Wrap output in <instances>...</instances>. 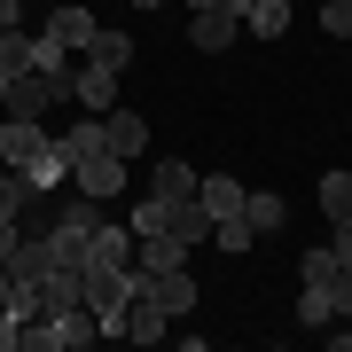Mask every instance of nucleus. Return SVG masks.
I'll use <instances>...</instances> for the list:
<instances>
[{
  "instance_id": "1a4fd4ad",
  "label": "nucleus",
  "mask_w": 352,
  "mask_h": 352,
  "mask_svg": "<svg viewBox=\"0 0 352 352\" xmlns=\"http://www.w3.org/2000/svg\"><path fill=\"white\" fill-rule=\"evenodd\" d=\"M102 133H110V149L126 157V164L149 149V118H141V110H126V102H110V110H102Z\"/></svg>"
},
{
  "instance_id": "f3484780",
  "label": "nucleus",
  "mask_w": 352,
  "mask_h": 352,
  "mask_svg": "<svg viewBox=\"0 0 352 352\" xmlns=\"http://www.w3.org/2000/svg\"><path fill=\"white\" fill-rule=\"evenodd\" d=\"M149 196H164V204H180V196H196V173H188V164H180V157H164L157 173H149Z\"/></svg>"
},
{
  "instance_id": "f257e3e1",
  "label": "nucleus",
  "mask_w": 352,
  "mask_h": 352,
  "mask_svg": "<svg viewBox=\"0 0 352 352\" xmlns=\"http://www.w3.org/2000/svg\"><path fill=\"white\" fill-rule=\"evenodd\" d=\"M0 164H16V173L32 180L39 196H55L71 180V157H63V141H55L39 118H0Z\"/></svg>"
},
{
  "instance_id": "f8f14e48",
  "label": "nucleus",
  "mask_w": 352,
  "mask_h": 352,
  "mask_svg": "<svg viewBox=\"0 0 352 352\" xmlns=\"http://www.w3.org/2000/svg\"><path fill=\"white\" fill-rule=\"evenodd\" d=\"M243 196H251V188H243V180H227V173H196V204H204V212H212V219L243 212Z\"/></svg>"
},
{
  "instance_id": "2f4dec72",
  "label": "nucleus",
  "mask_w": 352,
  "mask_h": 352,
  "mask_svg": "<svg viewBox=\"0 0 352 352\" xmlns=\"http://www.w3.org/2000/svg\"><path fill=\"white\" fill-rule=\"evenodd\" d=\"M188 8H219V0H188Z\"/></svg>"
},
{
  "instance_id": "cd10ccee",
  "label": "nucleus",
  "mask_w": 352,
  "mask_h": 352,
  "mask_svg": "<svg viewBox=\"0 0 352 352\" xmlns=\"http://www.w3.org/2000/svg\"><path fill=\"white\" fill-rule=\"evenodd\" d=\"M329 298H337V321H352V274H337V282H329Z\"/></svg>"
},
{
  "instance_id": "412c9836",
  "label": "nucleus",
  "mask_w": 352,
  "mask_h": 352,
  "mask_svg": "<svg viewBox=\"0 0 352 352\" xmlns=\"http://www.w3.org/2000/svg\"><path fill=\"white\" fill-rule=\"evenodd\" d=\"M87 55H94V63H110V71H126V63H133V39H126V32H110V24H94Z\"/></svg>"
},
{
  "instance_id": "2eb2a0df",
  "label": "nucleus",
  "mask_w": 352,
  "mask_h": 352,
  "mask_svg": "<svg viewBox=\"0 0 352 352\" xmlns=\"http://www.w3.org/2000/svg\"><path fill=\"white\" fill-rule=\"evenodd\" d=\"M32 204H39V188H32L24 173H16V164H0V219H24Z\"/></svg>"
},
{
  "instance_id": "b1692460",
  "label": "nucleus",
  "mask_w": 352,
  "mask_h": 352,
  "mask_svg": "<svg viewBox=\"0 0 352 352\" xmlns=\"http://www.w3.org/2000/svg\"><path fill=\"white\" fill-rule=\"evenodd\" d=\"M63 55H71L63 39H47V32L32 39V71H47V78H71V63H63Z\"/></svg>"
},
{
  "instance_id": "39448f33",
  "label": "nucleus",
  "mask_w": 352,
  "mask_h": 352,
  "mask_svg": "<svg viewBox=\"0 0 352 352\" xmlns=\"http://www.w3.org/2000/svg\"><path fill=\"white\" fill-rule=\"evenodd\" d=\"M102 337H126V344H164V337H173V314H164L157 298H141V289H133V298H126V314H110V321H102Z\"/></svg>"
},
{
  "instance_id": "ddd939ff",
  "label": "nucleus",
  "mask_w": 352,
  "mask_h": 352,
  "mask_svg": "<svg viewBox=\"0 0 352 352\" xmlns=\"http://www.w3.org/2000/svg\"><path fill=\"white\" fill-rule=\"evenodd\" d=\"M314 196H321V219L329 227H352V173H321Z\"/></svg>"
},
{
  "instance_id": "c85d7f7f",
  "label": "nucleus",
  "mask_w": 352,
  "mask_h": 352,
  "mask_svg": "<svg viewBox=\"0 0 352 352\" xmlns=\"http://www.w3.org/2000/svg\"><path fill=\"white\" fill-rule=\"evenodd\" d=\"M329 251H337V266L352 274V227H337V243H329Z\"/></svg>"
},
{
  "instance_id": "5701e85b",
  "label": "nucleus",
  "mask_w": 352,
  "mask_h": 352,
  "mask_svg": "<svg viewBox=\"0 0 352 352\" xmlns=\"http://www.w3.org/2000/svg\"><path fill=\"white\" fill-rule=\"evenodd\" d=\"M55 219H63V227H78V235H94V227H102V196H87V188H78V196H63V212H55Z\"/></svg>"
},
{
  "instance_id": "7ed1b4c3",
  "label": "nucleus",
  "mask_w": 352,
  "mask_h": 352,
  "mask_svg": "<svg viewBox=\"0 0 352 352\" xmlns=\"http://www.w3.org/2000/svg\"><path fill=\"white\" fill-rule=\"evenodd\" d=\"M126 298H133V266H102V258H87V266H78V305H87L94 321L126 314Z\"/></svg>"
},
{
  "instance_id": "4468645a",
  "label": "nucleus",
  "mask_w": 352,
  "mask_h": 352,
  "mask_svg": "<svg viewBox=\"0 0 352 352\" xmlns=\"http://www.w3.org/2000/svg\"><path fill=\"white\" fill-rule=\"evenodd\" d=\"M243 219H251V235H282V219H289V204L274 188H258V196H243Z\"/></svg>"
},
{
  "instance_id": "20e7f679",
  "label": "nucleus",
  "mask_w": 352,
  "mask_h": 352,
  "mask_svg": "<svg viewBox=\"0 0 352 352\" xmlns=\"http://www.w3.org/2000/svg\"><path fill=\"white\" fill-rule=\"evenodd\" d=\"M63 94H71V78L24 71V78H8V87H0V118H47V110H55Z\"/></svg>"
},
{
  "instance_id": "bb28decb",
  "label": "nucleus",
  "mask_w": 352,
  "mask_h": 352,
  "mask_svg": "<svg viewBox=\"0 0 352 352\" xmlns=\"http://www.w3.org/2000/svg\"><path fill=\"white\" fill-rule=\"evenodd\" d=\"M16 344H24V321H16L8 305H0V352H16Z\"/></svg>"
},
{
  "instance_id": "dca6fc26",
  "label": "nucleus",
  "mask_w": 352,
  "mask_h": 352,
  "mask_svg": "<svg viewBox=\"0 0 352 352\" xmlns=\"http://www.w3.org/2000/svg\"><path fill=\"white\" fill-rule=\"evenodd\" d=\"M24 71H32V32L0 24V78H24Z\"/></svg>"
},
{
  "instance_id": "c756f323",
  "label": "nucleus",
  "mask_w": 352,
  "mask_h": 352,
  "mask_svg": "<svg viewBox=\"0 0 352 352\" xmlns=\"http://www.w3.org/2000/svg\"><path fill=\"white\" fill-rule=\"evenodd\" d=\"M0 24H24V0H0Z\"/></svg>"
},
{
  "instance_id": "aec40b11",
  "label": "nucleus",
  "mask_w": 352,
  "mask_h": 352,
  "mask_svg": "<svg viewBox=\"0 0 352 352\" xmlns=\"http://www.w3.org/2000/svg\"><path fill=\"white\" fill-rule=\"evenodd\" d=\"M55 141H63V157H71V164H78V157H94V149H110V133H102V118H78V126H63Z\"/></svg>"
},
{
  "instance_id": "9b49d317",
  "label": "nucleus",
  "mask_w": 352,
  "mask_h": 352,
  "mask_svg": "<svg viewBox=\"0 0 352 352\" xmlns=\"http://www.w3.org/2000/svg\"><path fill=\"white\" fill-rule=\"evenodd\" d=\"M47 39H63V47H87V39H94V8H78V0H55V8H47Z\"/></svg>"
},
{
  "instance_id": "6ab92c4d",
  "label": "nucleus",
  "mask_w": 352,
  "mask_h": 352,
  "mask_svg": "<svg viewBox=\"0 0 352 352\" xmlns=\"http://www.w3.org/2000/svg\"><path fill=\"white\" fill-rule=\"evenodd\" d=\"M243 24H251V39H282V32H289V0H251Z\"/></svg>"
},
{
  "instance_id": "7c9ffc66",
  "label": "nucleus",
  "mask_w": 352,
  "mask_h": 352,
  "mask_svg": "<svg viewBox=\"0 0 352 352\" xmlns=\"http://www.w3.org/2000/svg\"><path fill=\"white\" fill-rule=\"evenodd\" d=\"M133 8H164V0H133Z\"/></svg>"
},
{
  "instance_id": "4be33fe9",
  "label": "nucleus",
  "mask_w": 352,
  "mask_h": 352,
  "mask_svg": "<svg viewBox=\"0 0 352 352\" xmlns=\"http://www.w3.org/2000/svg\"><path fill=\"white\" fill-rule=\"evenodd\" d=\"M94 258L102 266H133V227H110V219H102L94 227Z\"/></svg>"
},
{
  "instance_id": "72a5a7b5",
  "label": "nucleus",
  "mask_w": 352,
  "mask_h": 352,
  "mask_svg": "<svg viewBox=\"0 0 352 352\" xmlns=\"http://www.w3.org/2000/svg\"><path fill=\"white\" fill-rule=\"evenodd\" d=\"M0 87H8V78H0Z\"/></svg>"
},
{
  "instance_id": "393cba45",
  "label": "nucleus",
  "mask_w": 352,
  "mask_h": 352,
  "mask_svg": "<svg viewBox=\"0 0 352 352\" xmlns=\"http://www.w3.org/2000/svg\"><path fill=\"white\" fill-rule=\"evenodd\" d=\"M321 32L329 39H352V0H321Z\"/></svg>"
},
{
  "instance_id": "9d476101",
  "label": "nucleus",
  "mask_w": 352,
  "mask_h": 352,
  "mask_svg": "<svg viewBox=\"0 0 352 352\" xmlns=\"http://www.w3.org/2000/svg\"><path fill=\"white\" fill-rule=\"evenodd\" d=\"M235 16H227V8H188V47H204V55H227V47H235Z\"/></svg>"
},
{
  "instance_id": "0eeeda50",
  "label": "nucleus",
  "mask_w": 352,
  "mask_h": 352,
  "mask_svg": "<svg viewBox=\"0 0 352 352\" xmlns=\"http://www.w3.org/2000/svg\"><path fill=\"white\" fill-rule=\"evenodd\" d=\"M71 188H87V196H102V204H118V196H126V157H118V149L78 157V164H71Z\"/></svg>"
},
{
  "instance_id": "f03ea898",
  "label": "nucleus",
  "mask_w": 352,
  "mask_h": 352,
  "mask_svg": "<svg viewBox=\"0 0 352 352\" xmlns=\"http://www.w3.org/2000/svg\"><path fill=\"white\" fill-rule=\"evenodd\" d=\"M102 337V321L87 314V305H63V314H32L24 321V344L32 352H78V344H94Z\"/></svg>"
},
{
  "instance_id": "6e6552de",
  "label": "nucleus",
  "mask_w": 352,
  "mask_h": 352,
  "mask_svg": "<svg viewBox=\"0 0 352 352\" xmlns=\"http://www.w3.org/2000/svg\"><path fill=\"white\" fill-rule=\"evenodd\" d=\"M118 78H126V71H110V63H94V55H87V63L71 71V102H87V118H102V110L118 102Z\"/></svg>"
},
{
  "instance_id": "a878e982",
  "label": "nucleus",
  "mask_w": 352,
  "mask_h": 352,
  "mask_svg": "<svg viewBox=\"0 0 352 352\" xmlns=\"http://www.w3.org/2000/svg\"><path fill=\"white\" fill-rule=\"evenodd\" d=\"M298 266H305V282H337V274H344V266H337V251H305Z\"/></svg>"
},
{
  "instance_id": "473e14b6",
  "label": "nucleus",
  "mask_w": 352,
  "mask_h": 352,
  "mask_svg": "<svg viewBox=\"0 0 352 352\" xmlns=\"http://www.w3.org/2000/svg\"><path fill=\"white\" fill-rule=\"evenodd\" d=\"M39 8H55V0H39Z\"/></svg>"
},
{
  "instance_id": "423d86ee",
  "label": "nucleus",
  "mask_w": 352,
  "mask_h": 352,
  "mask_svg": "<svg viewBox=\"0 0 352 352\" xmlns=\"http://www.w3.org/2000/svg\"><path fill=\"white\" fill-rule=\"evenodd\" d=\"M133 289H141V298H157L173 321H188V314H196V274H188V266H157V274H133Z\"/></svg>"
},
{
  "instance_id": "a211bd4d",
  "label": "nucleus",
  "mask_w": 352,
  "mask_h": 352,
  "mask_svg": "<svg viewBox=\"0 0 352 352\" xmlns=\"http://www.w3.org/2000/svg\"><path fill=\"white\" fill-rule=\"evenodd\" d=\"M337 321V298H329V282H305L298 289V329H329Z\"/></svg>"
}]
</instances>
